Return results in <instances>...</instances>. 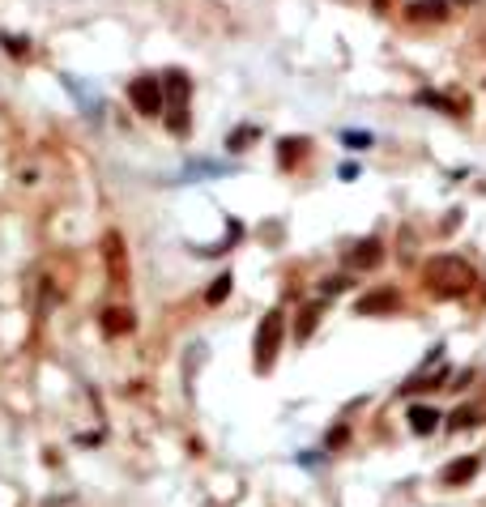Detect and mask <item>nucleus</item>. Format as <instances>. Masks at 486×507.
<instances>
[{
    "mask_svg": "<svg viewBox=\"0 0 486 507\" xmlns=\"http://www.w3.org/2000/svg\"><path fill=\"white\" fill-rule=\"evenodd\" d=\"M282 332H286V311H269L256 328V371H269L278 358V346H282Z\"/></svg>",
    "mask_w": 486,
    "mask_h": 507,
    "instance_id": "nucleus-2",
    "label": "nucleus"
},
{
    "mask_svg": "<svg viewBox=\"0 0 486 507\" xmlns=\"http://www.w3.org/2000/svg\"><path fill=\"white\" fill-rule=\"evenodd\" d=\"M473 422H482V418H478V414H473V410H457V414H452V422H448V426H452V431H461V426H473Z\"/></svg>",
    "mask_w": 486,
    "mask_h": 507,
    "instance_id": "nucleus-18",
    "label": "nucleus"
},
{
    "mask_svg": "<svg viewBox=\"0 0 486 507\" xmlns=\"http://www.w3.org/2000/svg\"><path fill=\"white\" fill-rule=\"evenodd\" d=\"M102 256H107V273H112V281L120 286V281L128 277V252H124L120 231H107L102 235Z\"/></svg>",
    "mask_w": 486,
    "mask_h": 507,
    "instance_id": "nucleus-4",
    "label": "nucleus"
},
{
    "mask_svg": "<svg viewBox=\"0 0 486 507\" xmlns=\"http://www.w3.org/2000/svg\"><path fill=\"white\" fill-rule=\"evenodd\" d=\"M422 277H426V290L440 295V299H457V295H465L473 281H478L473 264L461 260V256H431V260L422 264Z\"/></svg>",
    "mask_w": 486,
    "mask_h": 507,
    "instance_id": "nucleus-1",
    "label": "nucleus"
},
{
    "mask_svg": "<svg viewBox=\"0 0 486 507\" xmlns=\"http://www.w3.org/2000/svg\"><path fill=\"white\" fill-rule=\"evenodd\" d=\"M201 175H222V162H209V158H196L184 166V180H201Z\"/></svg>",
    "mask_w": 486,
    "mask_h": 507,
    "instance_id": "nucleus-15",
    "label": "nucleus"
},
{
    "mask_svg": "<svg viewBox=\"0 0 486 507\" xmlns=\"http://www.w3.org/2000/svg\"><path fill=\"white\" fill-rule=\"evenodd\" d=\"M320 324V303H311V307H303V316H299V328H295V342H307L311 337V328Z\"/></svg>",
    "mask_w": 486,
    "mask_h": 507,
    "instance_id": "nucleus-14",
    "label": "nucleus"
},
{
    "mask_svg": "<svg viewBox=\"0 0 486 507\" xmlns=\"http://www.w3.org/2000/svg\"><path fill=\"white\" fill-rule=\"evenodd\" d=\"M303 149H307V137H282V141H278V162L290 166V158H299Z\"/></svg>",
    "mask_w": 486,
    "mask_h": 507,
    "instance_id": "nucleus-13",
    "label": "nucleus"
},
{
    "mask_svg": "<svg viewBox=\"0 0 486 507\" xmlns=\"http://www.w3.org/2000/svg\"><path fill=\"white\" fill-rule=\"evenodd\" d=\"M444 13H448L444 0H414V5H410V18H414V22H426V18H431V22H440Z\"/></svg>",
    "mask_w": 486,
    "mask_h": 507,
    "instance_id": "nucleus-10",
    "label": "nucleus"
},
{
    "mask_svg": "<svg viewBox=\"0 0 486 507\" xmlns=\"http://www.w3.org/2000/svg\"><path fill=\"white\" fill-rule=\"evenodd\" d=\"M0 43H5L9 55H30V39H18V34H0Z\"/></svg>",
    "mask_w": 486,
    "mask_h": 507,
    "instance_id": "nucleus-16",
    "label": "nucleus"
},
{
    "mask_svg": "<svg viewBox=\"0 0 486 507\" xmlns=\"http://www.w3.org/2000/svg\"><path fill=\"white\" fill-rule=\"evenodd\" d=\"M346 149H371V133H342Z\"/></svg>",
    "mask_w": 486,
    "mask_h": 507,
    "instance_id": "nucleus-17",
    "label": "nucleus"
},
{
    "mask_svg": "<svg viewBox=\"0 0 486 507\" xmlns=\"http://www.w3.org/2000/svg\"><path fill=\"white\" fill-rule=\"evenodd\" d=\"M350 260H354L358 269H375V264L384 260V248H380V239H363V243L350 252Z\"/></svg>",
    "mask_w": 486,
    "mask_h": 507,
    "instance_id": "nucleus-8",
    "label": "nucleus"
},
{
    "mask_svg": "<svg viewBox=\"0 0 486 507\" xmlns=\"http://www.w3.org/2000/svg\"><path fill=\"white\" fill-rule=\"evenodd\" d=\"M440 418H444V414H440L436 405H410V431H414V435H431V431L440 426Z\"/></svg>",
    "mask_w": 486,
    "mask_h": 507,
    "instance_id": "nucleus-6",
    "label": "nucleus"
},
{
    "mask_svg": "<svg viewBox=\"0 0 486 507\" xmlns=\"http://www.w3.org/2000/svg\"><path fill=\"white\" fill-rule=\"evenodd\" d=\"M256 137H260V128H256V124H239V128L227 137V149H231V154H243Z\"/></svg>",
    "mask_w": 486,
    "mask_h": 507,
    "instance_id": "nucleus-11",
    "label": "nucleus"
},
{
    "mask_svg": "<svg viewBox=\"0 0 486 507\" xmlns=\"http://www.w3.org/2000/svg\"><path fill=\"white\" fill-rule=\"evenodd\" d=\"M397 290H375V295H363L358 299V316H380V311H397Z\"/></svg>",
    "mask_w": 486,
    "mask_h": 507,
    "instance_id": "nucleus-5",
    "label": "nucleus"
},
{
    "mask_svg": "<svg viewBox=\"0 0 486 507\" xmlns=\"http://www.w3.org/2000/svg\"><path fill=\"white\" fill-rule=\"evenodd\" d=\"M231 286H235V277H231V273H218V277H213V286L205 290V303H209V307H218V303L231 295Z\"/></svg>",
    "mask_w": 486,
    "mask_h": 507,
    "instance_id": "nucleus-12",
    "label": "nucleus"
},
{
    "mask_svg": "<svg viewBox=\"0 0 486 507\" xmlns=\"http://www.w3.org/2000/svg\"><path fill=\"white\" fill-rule=\"evenodd\" d=\"M128 102L141 116H162L167 111V90H162V77H133L128 81Z\"/></svg>",
    "mask_w": 486,
    "mask_h": 507,
    "instance_id": "nucleus-3",
    "label": "nucleus"
},
{
    "mask_svg": "<svg viewBox=\"0 0 486 507\" xmlns=\"http://www.w3.org/2000/svg\"><path fill=\"white\" fill-rule=\"evenodd\" d=\"M102 332H107V337H120V332H133V311H120V307H112V311H102Z\"/></svg>",
    "mask_w": 486,
    "mask_h": 507,
    "instance_id": "nucleus-9",
    "label": "nucleus"
},
{
    "mask_svg": "<svg viewBox=\"0 0 486 507\" xmlns=\"http://www.w3.org/2000/svg\"><path fill=\"white\" fill-rule=\"evenodd\" d=\"M346 286H350V277H329V281L320 286V295H342Z\"/></svg>",
    "mask_w": 486,
    "mask_h": 507,
    "instance_id": "nucleus-19",
    "label": "nucleus"
},
{
    "mask_svg": "<svg viewBox=\"0 0 486 507\" xmlns=\"http://www.w3.org/2000/svg\"><path fill=\"white\" fill-rule=\"evenodd\" d=\"M478 473V457H461V461H452L444 473H440V482L444 486H461V482H469Z\"/></svg>",
    "mask_w": 486,
    "mask_h": 507,
    "instance_id": "nucleus-7",
    "label": "nucleus"
}]
</instances>
